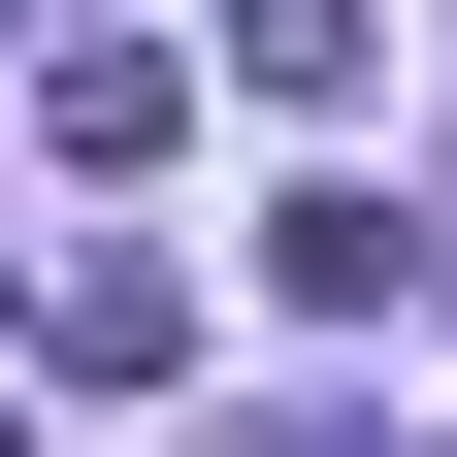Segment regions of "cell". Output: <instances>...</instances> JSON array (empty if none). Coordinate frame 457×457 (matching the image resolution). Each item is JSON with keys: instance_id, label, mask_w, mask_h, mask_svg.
<instances>
[{"instance_id": "4", "label": "cell", "mask_w": 457, "mask_h": 457, "mask_svg": "<svg viewBox=\"0 0 457 457\" xmlns=\"http://www.w3.org/2000/svg\"><path fill=\"white\" fill-rule=\"evenodd\" d=\"M228 66L262 98H360V0H228Z\"/></svg>"}, {"instance_id": "2", "label": "cell", "mask_w": 457, "mask_h": 457, "mask_svg": "<svg viewBox=\"0 0 457 457\" xmlns=\"http://www.w3.org/2000/svg\"><path fill=\"white\" fill-rule=\"evenodd\" d=\"M262 295H295V327H392V295H425V228L327 163V196H262Z\"/></svg>"}, {"instance_id": "1", "label": "cell", "mask_w": 457, "mask_h": 457, "mask_svg": "<svg viewBox=\"0 0 457 457\" xmlns=\"http://www.w3.org/2000/svg\"><path fill=\"white\" fill-rule=\"evenodd\" d=\"M163 131H196V33H33V163L163 196Z\"/></svg>"}, {"instance_id": "5", "label": "cell", "mask_w": 457, "mask_h": 457, "mask_svg": "<svg viewBox=\"0 0 457 457\" xmlns=\"http://www.w3.org/2000/svg\"><path fill=\"white\" fill-rule=\"evenodd\" d=\"M228 457H360V425H228Z\"/></svg>"}, {"instance_id": "3", "label": "cell", "mask_w": 457, "mask_h": 457, "mask_svg": "<svg viewBox=\"0 0 457 457\" xmlns=\"http://www.w3.org/2000/svg\"><path fill=\"white\" fill-rule=\"evenodd\" d=\"M33 360H66V392H163V360H196V295H163V262H66V295H33Z\"/></svg>"}]
</instances>
